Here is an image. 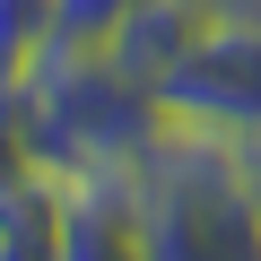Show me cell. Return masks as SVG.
Returning <instances> with one entry per match:
<instances>
[{
    "instance_id": "3",
    "label": "cell",
    "mask_w": 261,
    "mask_h": 261,
    "mask_svg": "<svg viewBox=\"0 0 261 261\" xmlns=\"http://www.w3.org/2000/svg\"><path fill=\"white\" fill-rule=\"evenodd\" d=\"M70 192L79 174L44 157H9V192H0V261H61L70 244Z\"/></svg>"
},
{
    "instance_id": "6",
    "label": "cell",
    "mask_w": 261,
    "mask_h": 261,
    "mask_svg": "<svg viewBox=\"0 0 261 261\" xmlns=\"http://www.w3.org/2000/svg\"><path fill=\"white\" fill-rule=\"evenodd\" d=\"M53 35H61V0H0V79L35 70Z\"/></svg>"
},
{
    "instance_id": "4",
    "label": "cell",
    "mask_w": 261,
    "mask_h": 261,
    "mask_svg": "<svg viewBox=\"0 0 261 261\" xmlns=\"http://www.w3.org/2000/svg\"><path fill=\"white\" fill-rule=\"evenodd\" d=\"M61 261H148V226H140V192H130V174H79Z\"/></svg>"
},
{
    "instance_id": "7",
    "label": "cell",
    "mask_w": 261,
    "mask_h": 261,
    "mask_svg": "<svg viewBox=\"0 0 261 261\" xmlns=\"http://www.w3.org/2000/svg\"><path fill=\"white\" fill-rule=\"evenodd\" d=\"M200 9H209V18H252V27H261V0H200Z\"/></svg>"
},
{
    "instance_id": "2",
    "label": "cell",
    "mask_w": 261,
    "mask_h": 261,
    "mask_svg": "<svg viewBox=\"0 0 261 261\" xmlns=\"http://www.w3.org/2000/svg\"><path fill=\"white\" fill-rule=\"evenodd\" d=\"M157 105L174 130H200V140H252L261 130V27L252 18H218L166 79Z\"/></svg>"
},
{
    "instance_id": "1",
    "label": "cell",
    "mask_w": 261,
    "mask_h": 261,
    "mask_svg": "<svg viewBox=\"0 0 261 261\" xmlns=\"http://www.w3.org/2000/svg\"><path fill=\"white\" fill-rule=\"evenodd\" d=\"M122 174L140 192L148 261H261V200H252L226 140L166 122V140Z\"/></svg>"
},
{
    "instance_id": "5",
    "label": "cell",
    "mask_w": 261,
    "mask_h": 261,
    "mask_svg": "<svg viewBox=\"0 0 261 261\" xmlns=\"http://www.w3.org/2000/svg\"><path fill=\"white\" fill-rule=\"evenodd\" d=\"M209 27H218V18L200 9V0H140V9L113 27V44H105V53H113L130 79H148V87H157V79H166V70L209 35Z\"/></svg>"
}]
</instances>
